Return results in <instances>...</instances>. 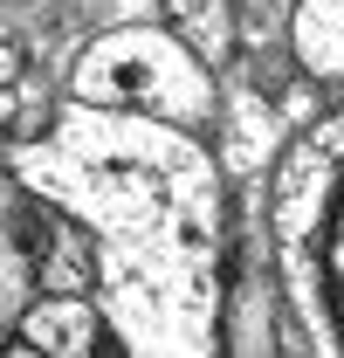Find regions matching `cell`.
<instances>
[{
	"mask_svg": "<svg viewBox=\"0 0 344 358\" xmlns=\"http://www.w3.org/2000/svg\"><path fill=\"white\" fill-rule=\"evenodd\" d=\"M14 179L89 227L110 358H220L227 193L193 131L69 103L14 145Z\"/></svg>",
	"mask_w": 344,
	"mask_h": 358,
	"instance_id": "cell-1",
	"label": "cell"
},
{
	"mask_svg": "<svg viewBox=\"0 0 344 358\" xmlns=\"http://www.w3.org/2000/svg\"><path fill=\"white\" fill-rule=\"evenodd\" d=\"M268 241L289 310L310 324V352L344 358V110L289 145L268 200Z\"/></svg>",
	"mask_w": 344,
	"mask_h": 358,
	"instance_id": "cell-2",
	"label": "cell"
},
{
	"mask_svg": "<svg viewBox=\"0 0 344 358\" xmlns=\"http://www.w3.org/2000/svg\"><path fill=\"white\" fill-rule=\"evenodd\" d=\"M69 103L131 110V117H159V124H179V131H200L220 110V83L166 21H117V28H103V35H89L76 48Z\"/></svg>",
	"mask_w": 344,
	"mask_h": 358,
	"instance_id": "cell-3",
	"label": "cell"
},
{
	"mask_svg": "<svg viewBox=\"0 0 344 358\" xmlns=\"http://www.w3.org/2000/svg\"><path fill=\"white\" fill-rule=\"evenodd\" d=\"M14 338L42 358H110V324H103V303L96 296H55L42 289L28 310L14 317Z\"/></svg>",
	"mask_w": 344,
	"mask_h": 358,
	"instance_id": "cell-4",
	"label": "cell"
},
{
	"mask_svg": "<svg viewBox=\"0 0 344 358\" xmlns=\"http://www.w3.org/2000/svg\"><path fill=\"white\" fill-rule=\"evenodd\" d=\"M220 358H289L275 282L255 275V268H241V262L227 275V303H220Z\"/></svg>",
	"mask_w": 344,
	"mask_h": 358,
	"instance_id": "cell-5",
	"label": "cell"
},
{
	"mask_svg": "<svg viewBox=\"0 0 344 358\" xmlns=\"http://www.w3.org/2000/svg\"><path fill=\"white\" fill-rule=\"evenodd\" d=\"M289 55L303 76L344 83V0H296L289 14Z\"/></svg>",
	"mask_w": 344,
	"mask_h": 358,
	"instance_id": "cell-6",
	"label": "cell"
},
{
	"mask_svg": "<svg viewBox=\"0 0 344 358\" xmlns=\"http://www.w3.org/2000/svg\"><path fill=\"white\" fill-rule=\"evenodd\" d=\"M166 21L179 42L193 48L207 69L234 62V42H241V21H234V0H166Z\"/></svg>",
	"mask_w": 344,
	"mask_h": 358,
	"instance_id": "cell-7",
	"label": "cell"
},
{
	"mask_svg": "<svg viewBox=\"0 0 344 358\" xmlns=\"http://www.w3.org/2000/svg\"><path fill=\"white\" fill-rule=\"evenodd\" d=\"M21 76H28V42L14 28H0V90H14Z\"/></svg>",
	"mask_w": 344,
	"mask_h": 358,
	"instance_id": "cell-8",
	"label": "cell"
},
{
	"mask_svg": "<svg viewBox=\"0 0 344 358\" xmlns=\"http://www.w3.org/2000/svg\"><path fill=\"white\" fill-rule=\"evenodd\" d=\"M0 358H42V352H28V345H21V338H14V345H7V352Z\"/></svg>",
	"mask_w": 344,
	"mask_h": 358,
	"instance_id": "cell-9",
	"label": "cell"
}]
</instances>
